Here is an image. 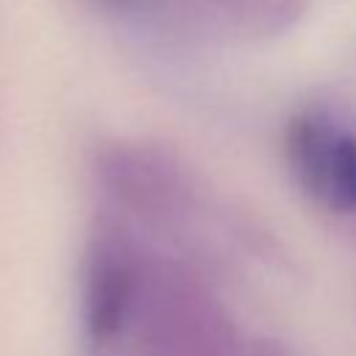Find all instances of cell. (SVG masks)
<instances>
[{
    "mask_svg": "<svg viewBox=\"0 0 356 356\" xmlns=\"http://www.w3.org/2000/svg\"><path fill=\"white\" fill-rule=\"evenodd\" d=\"M145 256L131 234L100 220L89 236L83 267V331L92 345H114L125 337L142 286Z\"/></svg>",
    "mask_w": 356,
    "mask_h": 356,
    "instance_id": "cell-4",
    "label": "cell"
},
{
    "mask_svg": "<svg viewBox=\"0 0 356 356\" xmlns=\"http://www.w3.org/2000/svg\"><path fill=\"white\" fill-rule=\"evenodd\" d=\"M245 356H292V353H286L281 345H275V342H267V339H261V342H256V345H245Z\"/></svg>",
    "mask_w": 356,
    "mask_h": 356,
    "instance_id": "cell-5",
    "label": "cell"
},
{
    "mask_svg": "<svg viewBox=\"0 0 356 356\" xmlns=\"http://www.w3.org/2000/svg\"><path fill=\"white\" fill-rule=\"evenodd\" d=\"M284 161L317 209L356 220V120L342 106L309 100L295 108L284 128Z\"/></svg>",
    "mask_w": 356,
    "mask_h": 356,
    "instance_id": "cell-2",
    "label": "cell"
},
{
    "mask_svg": "<svg viewBox=\"0 0 356 356\" xmlns=\"http://www.w3.org/2000/svg\"><path fill=\"white\" fill-rule=\"evenodd\" d=\"M95 170L108 197L131 217L153 228H172L195 209V178L172 153L161 147L111 142L97 150Z\"/></svg>",
    "mask_w": 356,
    "mask_h": 356,
    "instance_id": "cell-3",
    "label": "cell"
},
{
    "mask_svg": "<svg viewBox=\"0 0 356 356\" xmlns=\"http://www.w3.org/2000/svg\"><path fill=\"white\" fill-rule=\"evenodd\" d=\"M125 334H136L142 356H245V345L217 300L172 261H145Z\"/></svg>",
    "mask_w": 356,
    "mask_h": 356,
    "instance_id": "cell-1",
    "label": "cell"
}]
</instances>
